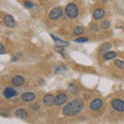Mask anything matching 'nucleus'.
<instances>
[{
  "label": "nucleus",
  "mask_w": 124,
  "mask_h": 124,
  "mask_svg": "<svg viewBox=\"0 0 124 124\" xmlns=\"http://www.w3.org/2000/svg\"><path fill=\"white\" fill-rule=\"evenodd\" d=\"M84 108V103L80 99H73L70 102L66 103L63 108V114L66 116H75L82 112Z\"/></svg>",
  "instance_id": "1"
},
{
  "label": "nucleus",
  "mask_w": 124,
  "mask_h": 124,
  "mask_svg": "<svg viewBox=\"0 0 124 124\" xmlns=\"http://www.w3.org/2000/svg\"><path fill=\"white\" fill-rule=\"evenodd\" d=\"M65 14H66L68 18L76 19L78 16H79V8H78L77 4H75V3H72V2L68 3L66 7H65Z\"/></svg>",
  "instance_id": "2"
},
{
  "label": "nucleus",
  "mask_w": 124,
  "mask_h": 124,
  "mask_svg": "<svg viewBox=\"0 0 124 124\" xmlns=\"http://www.w3.org/2000/svg\"><path fill=\"white\" fill-rule=\"evenodd\" d=\"M112 108H113V110H115L116 112L122 113V112H124V100L119 99V98L113 99L112 100Z\"/></svg>",
  "instance_id": "3"
},
{
  "label": "nucleus",
  "mask_w": 124,
  "mask_h": 124,
  "mask_svg": "<svg viewBox=\"0 0 124 124\" xmlns=\"http://www.w3.org/2000/svg\"><path fill=\"white\" fill-rule=\"evenodd\" d=\"M67 98H68V96H67L66 93H59L58 95H56L55 100H54V104L57 107L63 106L64 103H66Z\"/></svg>",
  "instance_id": "4"
},
{
  "label": "nucleus",
  "mask_w": 124,
  "mask_h": 124,
  "mask_svg": "<svg viewBox=\"0 0 124 124\" xmlns=\"http://www.w3.org/2000/svg\"><path fill=\"white\" fill-rule=\"evenodd\" d=\"M62 15H63V10H62L61 7H55L50 11L49 19L50 20H58L59 18L62 17Z\"/></svg>",
  "instance_id": "5"
},
{
  "label": "nucleus",
  "mask_w": 124,
  "mask_h": 124,
  "mask_svg": "<svg viewBox=\"0 0 124 124\" xmlns=\"http://www.w3.org/2000/svg\"><path fill=\"white\" fill-rule=\"evenodd\" d=\"M2 94H3V96H4L5 98L9 99V98L16 97V96L18 95V91H17V90H15V89H14V88H11V87H6L4 90H3Z\"/></svg>",
  "instance_id": "6"
},
{
  "label": "nucleus",
  "mask_w": 124,
  "mask_h": 124,
  "mask_svg": "<svg viewBox=\"0 0 124 124\" xmlns=\"http://www.w3.org/2000/svg\"><path fill=\"white\" fill-rule=\"evenodd\" d=\"M102 106H103L102 100L99 99V98H95L90 102L89 108H90V110H92V111H98V110H100V108H102Z\"/></svg>",
  "instance_id": "7"
},
{
  "label": "nucleus",
  "mask_w": 124,
  "mask_h": 124,
  "mask_svg": "<svg viewBox=\"0 0 124 124\" xmlns=\"http://www.w3.org/2000/svg\"><path fill=\"white\" fill-rule=\"evenodd\" d=\"M35 97H36V95L32 92H24L21 95V100L24 102H30V101H33L35 99Z\"/></svg>",
  "instance_id": "8"
},
{
  "label": "nucleus",
  "mask_w": 124,
  "mask_h": 124,
  "mask_svg": "<svg viewBox=\"0 0 124 124\" xmlns=\"http://www.w3.org/2000/svg\"><path fill=\"white\" fill-rule=\"evenodd\" d=\"M3 24H4L6 27L13 28V27L16 26V21L11 16L7 15V16H4V18H3Z\"/></svg>",
  "instance_id": "9"
},
{
  "label": "nucleus",
  "mask_w": 124,
  "mask_h": 124,
  "mask_svg": "<svg viewBox=\"0 0 124 124\" xmlns=\"http://www.w3.org/2000/svg\"><path fill=\"white\" fill-rule=\"evenodd\" d=\"M24 83H25V79H24V77H22V76H15L13 79H11V84H13L15 87L22 86Z\"/></svg>",
  "instance_id": "10"
},
{
  "label": "nucleus",
  "mask_w": 124,
  "mask_h": 124,
  "mask_svg": "<svg viewBox=\"0 0 124 124\" xmlns=\"http://www.w3.org/2000/svg\"><path fill=\"white\" fill-rule=\"evenodd\" d=\"M54 100H55V97H54L52 94H46L44 96V98H42V103H44L46 107H51L54 104Z\"/></svg>",
  "instance_id": "11"
},
{
  "label": "nucleus",
  "mask_w": 124,
  "mask_h": 124,
  "mask_svg": "<svg viewBox=\"0 0 124 124\" xmlns=\"http://www.w3.org/2000/svg\"><path fill=\"white\" fill-rule=\"evenodd\" d=\"M104 15H106V13H104V9L97 8V9H95L94 11H93V19L96 20V21H99V20H101V19L104 17Z\"/></svg>",
  "instance_id": "12"
},
{
  "label": "nucleus",
  "mask_w": 124,
  "mask_h": 124,
  "mask_svg": "<svg viewBox=\"0 0 124 124\" xmlns=\"http://www.w3.org/2000/svg\"><path fill=\"white\" fill-rule=\"evenodd\" d=\"M16 117L22 120H25L27 117H28V114H27V111L24 110V108H19V110L16 111Z\"/></svg>",
  "instance_id": "13"
},
{
  "label": "nucleus",
  "mask_w": 124,
  "mask_h": 124,
  "mask_svg": "<svg viewBox=\"0 0 124 124\" xmlns=\"http://www.w3.org/2000/svg\"><path fill=\"white\" fill-rule=\"evenodd\" d=\"M111 48H112V45L110 44V42H106V44H103L101 46H100V49H99V51H98V53L100 54V55H104L106 53H108V51L111 50Z\"/></svg>",
  "instance_id": "14"
},
{
  "label": "nucleus",
  "mask_w": 124,
  "mask_h": 124,
  "mask_svg": "<svg viewBox=\"0 0 124 124\" xmlns=\"http://www.w3.org/2000/svg\"><path fill=\"white\" fill-rule=\"evenodd\" d=\"M52 36V38L54 39V41L56 42V45L58 46H62V48H64V46H67L69 44L67 41H63V40H61V39H59V38H57L56 36H54V35H51Z\"/></svg>",
  "instance_id": "15"
},
{
  "label": "nucleus",
  "mask_w": 124,
  "mask_h": 124,
  "mask_svg": "<svg viewBox=\"0 0 124 124\" xmlns=\"http://www.w3.org/2000/svg\"><path fill=\"white\" fill-rule=\"evenodd\" d=\"M117 57V53L116 52H110L108 51V53H106L103 55V60H111V59H115Z\"/></svg>",
  "instance_id": "16"
},
{
  "label": "nucleus",
  "mask_w": 124,
  "mask_h": 124,
  "mask_svg": "<svg viewBox=\"0 0 124 124\" xmlns=\"http://www.w3.org/2000/svg\"><path fill=\"white\" fill-rule=\"evenodd\" d=\"M73 35H82L84 33V27L83 26H77L72 30Z\"/></svg>",
  "instance_id": "17"
},
{
  "label": "nucleus",
  "mask_w": 124,
  "mask_h": 124,
  "mask_svg": "<svg viewBox=\"0 0 124 124\" xmlns=\"http://www.w3.org/2000/svg\"><path fill=\"white\" fill-rule=\"evenodd\" d=\"M110 26H111V22L108 20H104L101 22V24H100V28L103 29V30H107V29L110 28Z\"/></svg>",
  "instance_id": "18"
},
{
  "label": "nucleus",
  "mask_w": 124,
  "mask_h": 124,
  "mask_svg": "<svg viewBox=\"0 0 124 124\" xmlns=\"http://www.w3.org/2000/svg\"><path fill=\"white\" fill-rule=\"evenodd\" d=\"M115 65H116L117 67H119V68L124 69V62H123L122 60H117V59H116V60H115Z\"/></svg>",
  "instance_id": "19"
},
{
  "label": "nucleus",
  "mask_w": 124,
  "mask_h": 124,
  "mask_svg": "<svg viewBox=\"0 0 124 124\" xmlns=\"http://www.w3.org/2000/svg\"><path fill=\"white\" fill-rule=\"evenodd\" d=\"M90 31H92V32H97L98 31V25L95 24V23H91L90 24Z\"/></svg>",
  "instance_id": "20"
},
{
  "label": "nucleus",
  "mask_w": 124,
  "mask_h": 124,
  "mask_svg": "<svg viewBox=\"0 0 124 124\" xmlns=\"http://www.w3.org/2000/svg\"><path fill=\"white\" fill-rule=\"evenodd\" d=\"M24 6L27 7V8H33L34 7V4L32 2H29V1H25L24 2Z\"/></svg>",
  "instance_id": "21"
},
{
  "label": "nucleus",
  "mask_w": 124,
  "mask_h": 124,
  "mask_svg": "<svg viewBox=\"0 0 124 124\" xmlns=\"http://www.w3.org/2000/svg\"><path fill=\"white\" fill-rule=\"evenodd\" d=\"M86 41H88V37H80L76 39V42H86Z\"/></svg>",
  "instance_id": "22"
},
{
  "label": "nucleus",
  "mask_w": 124,
  "mask_h": 124,
  "mask_svg": "<svg viewBox=\"0 0 124 124\" xmlns=\"http://www.w3.org/2000/svg\"><path fill=\"white\" fill-rule=\"evenodd\" d=\"M61 48H62V46H61ZM61 48H60V46H55V51L60 52V53H61V55H62V56H63V57L65 58V55H64V51H63V50H62Z\"/></svg>",
  "instance_id": "23"
},
{
  "label": "nucleus",
  "mask_w": 124,
  "mask_h": 124,
  "mask_svg": "<svg viewBox=\"0 0 124 124\" xmlns=\"http://www.w3.org/2000/svg\"><path fill=\"white\" fill-rule=\"evenodd\" d=\"M0 49H1V52H0V53H1V54H5V48H4V46L1 45V46H0Z\"/></svg>",
  "instance_id": "24"
},
{
  "label": "nucleus",
  "mask_w": 124,
  "mask_h": 124,
  "mask_svg": "<svg viewBox=\"0 0 124 124\" xmlns=\"http://www.w3.org/2000/svg\"><path fill=\"white\" fill-rule=\"evenodd\" d=\"M40 1H42V0H40Z\"/></svg>",
  "instance_id": "25"
}]
</instances>
